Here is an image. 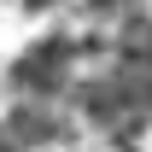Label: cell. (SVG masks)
<instances>
[{
    "label": "cell",
    "mask_w": 152,
    "mask_h": 152,
    "mask_svg": "<svg viewBox=\"0 0 152 152\" xmlns=\"http://www.w3.org/2000/svg\"><path fill=\"white\" fill-rule=\"evenodd\" d=\"M6 129L18 134L23 146L35 152V146H53V140H64V117H58V105H47V99H18L12 105V117H6Z\"/></svg>",
    "instance_id": "cell-1"
}]
</instances>
